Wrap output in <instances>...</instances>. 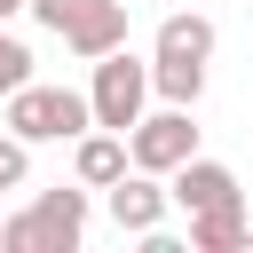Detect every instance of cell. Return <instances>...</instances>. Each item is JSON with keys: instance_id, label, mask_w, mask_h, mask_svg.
<instances>
[{"instance_id": "6da1fadb", "label": "cell", "mask_w": 253, "mask_h": 253, "mask_svg": "<svg viewBox=\"0 0 253 253\" xmlns=\"http://www.w3.org/2000/svg\"><path fill=\"white\" fill-rule=\"evenodd\" d=\"M87 237V182L79 190H40L32 213L0 221V253H79Z\"/></svg>"}, {"instance_id": "7a4b0ae2", "label": "cell", "mask_w": 253, "mask_h": 253, "mask_svg": "<svg viewBox=\"0 0 253 253\" xmlns=\"http://www.w3.org/2000/svg\"><path fill=\"white\" fill-rule=\"evenodd\" d=\"M8 103V134L16 142H71V134H87L95 126V111H87V95L79 87H16V95H0Z\"/></svg>"}, {"instance_id": "3957f363", "label": "cell", "mask_w": 253, "mask_h": 253, "mask_svg": "<svg viewBox=\"0 0 253 253\" xmlns=\"http://www.w3.org/2000/svg\"><path fill=\"white\" fill-rule=\"evenodd\" d=\"M142 103H150V63L126 55V40L103 47V55H95V79H87V111H95V126L126 134V126L142 119Z\"/></svg>"}, {"instance_id": "277c9868", "label": "cell", "mask_w": 253, "mask_h": 253, "mask_svg": "<svg viewBox=\"0 0 253 253\" xmlns=\"http://www.w3.org/2000/svg\"><path fill=\"white\" fill-rule=\"evenodd\" d=\"M24 8H32L71 55H87V63L126 40V0H24Z\"/></svg>"}, {"instance_id": "5b68a950", "label": "cell", "mask_w": 253, "mask_h": 253, "mask_svg": "<svg viewBox=\"0 0 253 253\" xmlns=\"http://www.w3.org/2000/svg\"><path fill=\"white\" fill-rule=\"evenodd\" d=\"M190 150H198V126H190V111H182V103L142 111V119L126 126V166H142V174H158V182H166Z\"/></svg>"}, {"instance_id": "8992f818", "label": "cell", "mask_w": 253, "mask_h": 253, "mask_svg": "<svg viewBox=\"0 0 253 253\" xmlns=\"http://www.w3.org/2000/svg\"><path fill=\"white\" fill-rule=\"evenodd\" d=\"M103 206H111V221H119L126 237H150V229L166 221V190H158V174H142V166H126L119 182H103Z\"/></svg>"}, {"instance_id": "52a82bcc", "label": "cell", "mask_w": 253, "mask_h": 253, "mask_svg": "<svg viewBox=\"0 0 253 253\" xmlns=\"http://www.w3.org/2000/svg\"><path fill=\"white\" fill-rule=\"evenodd\" d=\"M237 198V174L221 166V158H182L174 174H166V206H182V213H206V206H229Z\"/></svg>"}, {"instance_id": "ba28073f", "label": "cell", "mask_w": 253, "mask_h": 253, "mask_svg": "<svg viewBox=\"0 0 253 253\" xmlns=\"http://www.w3.org/2000/svg\"><path fill=\"white\" fill-rule=\"evenodd\" d=\"M150 63H213V16L174 8V16L158 24V55H150Z\"/></svg>"}, {"instance_id": "9c48e42d", "label": "cell", "mask_w": 253, "mask_h": 253, "mask_svg": "<svg viewBox=\"0 0 253 253\" xmlns=\"http://www.w3.org/2000/svg\"><path fill=\"white\" fill-rule=\"evenodd\" d=\"M71 174H79L87 190L119 182V174H126V134H111V126H87V134H71Z\"/></svg>"}, {"instance_id": "30bf717a", "label": "cell", "mask_w": 253, "mask_h": 253, "mask_svg": "<svg viewBox=\"0 0 253 253\" xmlns=\"http://www.w3.org/2000/svg\"><path fill=\"white\" fill-rule=\"evenodd\" d=\"M245 198H229V206H206V213H190V253H237L245 245Z\"/></svg>"}, {"instance_id": "8fae6325", "label": "cell", "mask_w": 253, "mask_h": 253, "mask_svg": "<svg viewBox=\"0 0 253 253\" xmlns=\"http://www.w3.org/2000/svg\"><path fill=\"white\" fill-rule=\"evenodd\" d=\"M150 95L198 111V95H206V63H150Z\"/></svg>"}, {"instance_id": "7c38bea8", "label": "cell", "mask_w": 253, "mask_h": 253, "mask_svg": "<svg viewBox=\"0 0 253 253\" xmlns=\"http://www.w3.org/2000/svg\"><path fill=\"white\" fill-rule=\"evenodd\" d=\"M24 79H32V47H24L16 32H0V95H16Z\"/></svg>"}, {"instance_id": "4fadbf2b", "label": "cell", "mask_w": 253, "mask_h": 253, "mask_svg": "<svg viewBox=\"0 0 253 253\" xmlns=\"http://www.w3.org/2000/svg\"><path fill=\"white\" fill-rule=\"evenodd\" d=\"M24 174H32V142L0 134V190H24Z\"/></svg>"}, {"instance_id": "5bb4252c", "label": "cell", "mask_w": 253, "mask_h": 253, "mask_svg": "<svg viewBox=\"0 0 253 253\" xmlns=\"http://www.w3.org/2000/svg\"><path fill=\"white\" fill-rule=\"evenodd\" d=\"M16 8H24V0H0V24H8V16H16Z\"/></svg>"}]
</instances>
